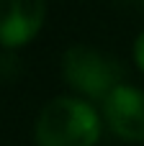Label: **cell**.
Instances as JSON below:
<instances>
[{"mask_svg": "<svg viewBox=\"0 0 144 146\" xmlns=\"http://www.w3.org/2000/svg\"><path fill=\"white\" fill-rule=\"evenodd\" d=\"M134 62H137V67L144 72V31L137 36V41H134Z\"/></svg>", "mask_w": 144, "mask_h": 146, "instance_id": "6", "label": "cell"}, {"mask_svg": "<svg viewBox=\"0 0 144 146\" xmlns=\"http://www.w3.org/2000/svg\"><path fill=\"white\" fill-rule=\"evenodd\" d=\"M62 74L75 92L100 103L119 85H124L121 62L113 59L108 51H100L98 46H88V44H75L64 51Z\"/></svg>", "mask_w": 144, "mask_h": 146, "instance_id": "2", "label": "cell"}, {"mask_svg": "<svg viewBox=\"0 0 144 146\" xmlns=\"http://www.w3.org/2000/svg\"><path fill=\"white\" fill-rule=\"evenodd\" d=\"M33 139L36 146H95L100 115L82 98H54L41 108Z\"/></svg>", "mask_w": 144, "mask_h": 146, "instance_id": "1", "label": "cell"}, {"mask_svg": "<svg viewBox=\"0 0 144 146\" xmlns=\"http://www.w3.org/2000/svg\"><path fill=\"white\" fill-rule=\"evenodd\" d=\"M103 118L121 141H144V90L126 82L119 85L103 100Z\"/></svg>", "mask_w": 144, "mask_h": 146, "instance_id": "3", "label": "cell"}, {"mask_svg": "<svg viewBox=\"0 0 144 146\" xmlns=\"http://www.w3.org/2000/svg\"><path fill=\"white\" fill-rule=\"evenodd\" d=\"M44 0H0V44L15 49L33 41L44 26Z\"/></svg>", "mask_w": 144, "mask_h": 146, "instance_id": "4", "label": "cell"}, {"mask_svg": "<svg viewBox=\"0 0 144 146\" xmlns=\"http://www.w3.org/2000/svg\"><path fill=\"white\" fill-rule=\"evenodd\" d=\"M13 74H18V59L8 51L0 56V77H13Z\"/></svg>", "mask_w": 144, "mask_h": 146, "instance_id": "5", "label": "cell"}]
</instances>
